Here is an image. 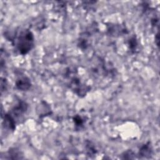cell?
<instances>
[{
  "label": "cell",
  "instance_id": "1",
  "mask_svg": "<svg viewBox=\"0 0 160 160\" xmlns=\"http://www.w3.org/2000/svg\"><path fill=\"white\" fill-rule=\"evenodd\" d=\"M34 39L33 34L31 31L28 30L21 31L15 43L19 53L23 55L29 53L33 48Z\"/></svg>",
  "mask_w": 160,
  "mask_h": 160
},
{
  "label": "cell",
  "instance_id": "2",
  "mask_svg": "<svg viewBox=\"0 0 160 160\" xmlns=\"http://www.w3.org/2000/svg\"><path fill=\"white\" fill-rule=\"evenodd\" d=\"M16 87L19 90L27 91L31 88V83L27 76H21L16 79Z\"/></svg>",
  "mask_w": 160,
  "mask_h": 160
},
{
  "label": "cell",
  "instance_id": "3",
  "mask_svg": "<svg viewBox=\"0 0 160 160\" xmlns=\"http://www.w3.org/2000/svg\"><path fill=\"white\" fill-rule=\"evenodd\" d=\"M140 156L142 157L150 156L152 154V148L150 146V143L143 145L140 150Z\"/></svg>",
  "mask_w": 160,
  "mask_h": 160
},
{
  "label": "cell",
  "instance_id": "4",
  "mask_svg": "<svg viewBox=\"0 0 160 160\" xmlns=\"http://www.w3.org/2000/svg\"><path fill=\"white\" fill-rule=\"evenodd\" d=\"M74 122H75L76 128L78 129H81L84 127V119L79 115H76L74 118Z\"/></svg>",
  "mask_w": 160,
  "mask_h": 160
},
{
  "label": "cell",
  "instance_id": "5",
  "mask_svg": "<svg viewBox=\"0 0 160 160\" xmlns=\"http://www.w3.org/2000/svg\"><path fill=\"white\" fill-rule=\"evenodd\" d=\"M87 151L88 155H89V156L95 155L96 152L95 146L93 145H91V143H89V144L87 145Z\"/></svg>",
  "mask_w": 160,
  "mask_h": 160
},
{
  "label": "cell",
  "instance_id": "6",
  "mask_svg": "<svg viewBox=\"0 0 160 160\" xmlns=\"http://www.w3.org/2000/svg\"><path fill=\"white\" fill-rule=\"evenodd\" d=\"M129 48L131 49V51L135 50L136 49L137 41H136L135 37H133V38H131L130 39L129 42Z\"/></svg>",
  "mask_w": 160,
  "mask_h": 160
},
{
  "label": "cell",
  "instance_id": "7",
  "mask_svg": "<svg viewBox=\"0 0 160 160\" xmlns=\"http://www.w3.org/2000/svg\"><path fill=\"white\" fill-rule=\"evenodd\" d=\"M133 156H134V153L131 151H128L124 153L123 158L124 159H133L134 158Z\"/></svg>",
  "mask_w": 160,
  "mask_h": 160
}]
</instances>
